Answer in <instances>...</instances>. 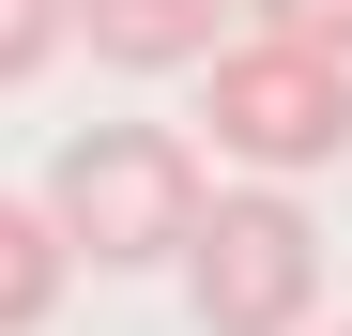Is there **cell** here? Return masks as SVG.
I'll return each instance as SVG.
<instances>
[{
	"label": "cell",
	"instance_id": "1",
	"mask_svg": "<svg viewBox=\"0 0 352 336\" xmlns=\"http://www.w3.org/2000/svg\"><path fill=\"white\" fill-rule=\"evenodd\" d=\"M199 138L184 123H77L62 153H46V230H62L92 275H153V260H184L199 230Z\"/></svg>",
	"mask_w": 352,
	"mask_h": 336
},
{
	"label": "cell",
	"instance_id": "2",
	"mask_svg": "<svg viewBox=\"0 0 352 336\" xmlns=\"http://www.w3.org/2000/svg\"><path fill=\"white\" fill-rule=\"evenodd\" d=\"M199 138L245 168V184H307V168L352 153V62L337 46H291V31H214Z\"/></svg>",
	"mask_w": 352,
	"mask_h": 336
},
{
	"label": "cell",
	"instance_id": "3",
	"mask_svg": "<svg viewBox=\"0 0 352 336\" xmlns=\"http://www.w3.org/2000/svg\"><path fill=\"white\" fill-rule=\"evenodd\" d=\"M184 306H199V336H307V321H322V214L291 199V184L199 199V230H184Z\"/></svg>",
	"mask_w": 352,
	"mask_h": 336
},
{
	"label": "cell",
	"instance_id": "4",
	"mask_svg": "<svg viewBox=\"0 0 352 336\" xmlns=\"http://www.w3.org/2000/svg\"><path fill=\"white\" fill-rule=\"evenodd\" d=\"M214 31H230V0H77V46L107 77H184L214 62Z\"/></svg>",
	"mask_w": 352,
	"mask_h": 336
},
{
	"label": "cell",
	"instance_id": "5",
	"mask_svg": "<svg viewBox=\"0 0 352 336\" xmlns=\"http://www.w3.org/2000/svg\"><path fill=\"white\" fill-rule=\"evenodd\" d=\"M62 275H77V245L46 230V199H0V336H31L62 306Z\"/></svg>",
	"mask_w": 352,
	"mask_h": 336
},
{
	"label": "cell",
	"instance_id": "6",
	"mask_svg": "<svg viewBox=\"0 0 352 336\" xmlns=\"http://www.w3.org/2000/svg\"><path fill=\"white\" fill-rule=\"evenodd\" d=\"M62 31H77V0H0V92L62 62Z\"/></svg>",
	"mask_w": 352,
	"mask_h": 336
},
{
	"label": "cell",
	"instance_id": "7",
	"mask_svg": "<svg viewBox=\"0 0 352 336\" xmlns=\"http://www.w3.org/2000/svg\"><path fill=\"white\" fill-rule=\"evenodd\" d=\"M230 16H245V31H291V46H337V62H352V0H230Z\"/></svg>",
	"mask_w": 352,
	"mask_h": 336
}]
</instances>
